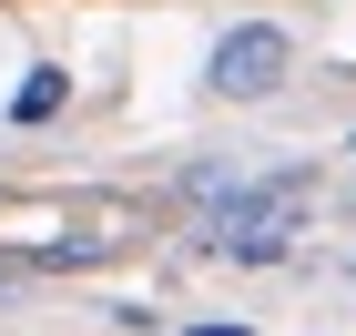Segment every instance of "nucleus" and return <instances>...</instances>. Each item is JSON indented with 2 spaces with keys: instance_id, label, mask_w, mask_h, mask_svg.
<instances>
[{
  "instance_id": "obj_1",
  "label": "nucleus",
  "mask_w": 356,
  "mask_h": 336,
  "mask_svg": "<svg viewBox=\"0 0 356 336\" xmlns=\"http://www.w3.org/2000/svg\"><path fill=\"white\" fill-rule=\"evenodd\" d=\"M285 82H296V31L285 21H234L204 51V92L214 102H275Z\"/></svg>"
},
{
  "instance_id": "obj_2",
  "label": "nucleus",
  "mask_w": 356,
  "mask_h": 336,
  "mask_svg": "<svg viewBox=\"0 0 356 336\" xmlns=\"http://www.w3.org/2000/svg\"><path fill=\"white\" fill-rule=\"evenodd\" d=\"M51 112H72V72H61V61H31V72H21V92H10V112H0V122H10V133H41Z\"/></svg>"
},
{
  "instance_id": "obj_3",
  "label": "nucleus",
  "mask_w": 356,
  "mask_h": 336,
  "mask_svg": "<svg viewBox=\"0 0 356 336\" xmlns=\"http://www.w3.org/2000/svg\"><path fill=\"white\" fill-rule=\"evenodd\" d=\"M122 234H72V245H21L10 255V275H72V265H102Z\"/></svg>"
},
{
  "instance_id": "obj_4",
  "label": "nucleus",
  "mask_w": 356,
  "mask_h": 336,
  "mask_svg": "<svg viewBox=\"0 0 356 336\" xmlns=\"http://www.w3.org/2000/svg\"><path fill=\"white\" fill-rule=\"evenodd\" d=\"M173 336H254L245 316H193V326H173Z\"/></svg>"
}]
</instances>
